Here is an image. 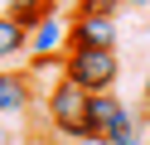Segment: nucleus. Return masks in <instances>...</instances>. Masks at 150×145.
<instances>
[{
	"label": "nucleus",
	"instance_id": "1",
	"mask_svg": "<svg viewBox=\"0 0 150 145\" xmlns=\"http://www.w3.org/2000/svg\"><path fill=\"white\" fill-rule=\"evenodd\" d=\"M58 68H63V77H68L73 87H82L87 97L111 92V87H116V77H121V58H116V48H68V53L58 58Z\"/></svg>",
	"mask_w": 150,
	"mask_h": 145
},
{
	"label": "nucleus",
	"instance_id": "6",
	"mask_svg": "<svg viewBox=\"0 0 150 145\" xmlns=\"http://www.w3.org/2000/svg\"><path fill=\"white\" fill-rule=\"evenodd\" d=\"M121 111H126V102H121L116 92H97V97H87V131H92V140H102V131H107Z\"/></svg>",
	"mask_w": 150,
	"mask_h": 145
},
{
	"label": "nucleus",
	"instance_id": "10",
	"mask_svg": "<svg viewBox=\"0 0 150 145\" xmlns=\"http://www.w3.org/2000/svg\"><path fill=\"white\" fill-rule=\"evenodd\" d=\"M116 10H121V0H78L73 15H107V19H116Z\"/></svg>",
	"mask_w": 150,
	"mask_h": 145
},
{
	"label": "nucleus",
	"instance_id": "3",
	"mask_svg": "<svg viewBox=\"0 0 150 145\" xmlns=\"http://www.w3.org/2000/svg\"><path fill=\"white\" fill-rule=\"evenodd\" d=\"M34 77L20 73V68H0V121H15L34 106Z\"/></svg>",
	"mask_w": 150,
	"mask_h": 145
},
{
	"label": "nucleus",
	"instance_id": "7",
	"mask_svg": "<svg viewBox=\"0 0 150 145\" xmlns=\"http://www.w3.org/2000/svg\"><path fill=\"white\" fill-rule=\"evenodd\" d=\"M20 53H29V29L15 15H0V58H20Z\"/></svg>",
	"mask_w": 150,
	"mask_h": 145
},
{
	"label": "nucleus",
	"instance_id": "9",
	"mask_svg": "<svg viewBox=\"0 0 150 145\" xmlns=\"http://www.w3.org/2000/svg\"><path fill=\"white\" fill-rule=\"evenodd\" d=\"M102 145H140V126H136V116H131V111H121L116 121L102 131Z\"/></svg>",
	"mask_w": 150,
	"mask_h": 145
},
{
	"label": "nucleus",
	"instance_id": "11",
	"mask_svg": "<svg viewBox=\"0 0 150 145\" xmlns=\"http://www.w3.org/2000/svg\"><path fill=\"white\" fill-rule=\"evenodd\" d=\"M0 145H15V135H10V121H0Z\"/></svg>",
	"mask_w": 150,
	"mask_h": 145
},
{
	"label": "nucleus",
	"instance_id": "2",
	"mask_svg": "<svg viewBox=\"0 0 150 145\" xmlns=\"http://www.w3.org/2000/svg\"><path fill=\"white\" fill-rule=\"evenodd\" d=\"M44 116H49V126L58 135H68V140H92V131H87V92L73 87L68 77H58V82L49 87Z\"/></svg>",
	"mask_w": 150,
	"mask_h": 145
},
{
	"label": "nucleus",
	"instance_id": "4",
	"mask_svg": "<svg viewBox=\"0 0 150 145\" xmlns=\"http://www.w3.org/2000/svg\"><path fill=\"white\" fill-rule=\"evenodd\" d=\"M68 48H116V19L73 15L68 19Z\"/></svg>",
	"mask_w": 150,
	"mask_h": 145
},
{
	"label": "nucleus",
	"instance_id": "13",
	"mask_svg": "<svg viewBox=\"0 0 150 145\" xmlns=\"http://www.w3.org/2000/svg\"><path fill=\"white\" fill-rule=\"evenodd\" d=\"M121 5H150V0H121Z\"/></svg>",
	"mask_w": 150,
	"mask_h": 145
},
{
	"label": "nucleus",
	"instance_id": "5",
	"mask_svg": "<svg viewBox=\"0 0 150 145\" xmlns=\"http://www.w3.org/2000/svg\"><path fill=\"white\" fill-rule=\"evenodd\" d=\"M68 53V19L63 15H49L29 29V58L34 63H49V58H63Z\"/></svg>",
	"mask_w": 150,
	"mask_h": 145
},
{
	"label": "nucleus",
	"instance_id": "12",
	"mask_svg": "<svg viewBox=\"0 0 150 145\" xmlns=\"http://www.w3.org/2000/svg\"><path fill=\"white\" fill-rule=\"evenodd\" d=\"M140 97H145V111H150V73H145V87H140Z\"/></svg>",
	"mask_w": 150,
	"mask_h": 145
},
{
	"label": "nucleus",
	"instance_id": "8",
	"mask_svg": "<svg viewBox=\"0 0 150 145\" xmlns=\"http://www.w3.org/2000/svg\"><path fill=\"white\" fill-rule=\"evenodd\" d=\"M5 15H15L24 29H34L39 19L53 15V0H5Z\"/></svg>",
	"mask_w": 150,
	"mask_h": 145
}]
</instances>
